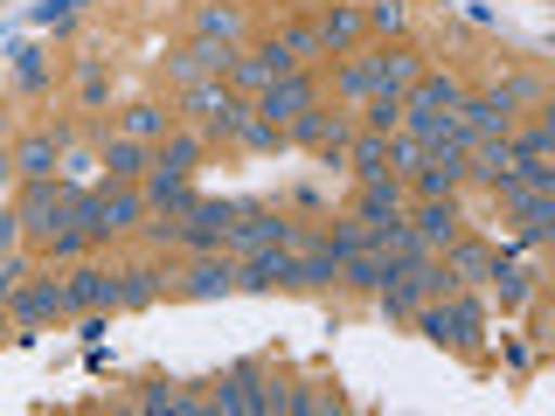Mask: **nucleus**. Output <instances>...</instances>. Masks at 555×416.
<instances>
[{"label":"nucleus","instance_id":"f257e3e1","mask_svg":"<svg viewBox=\"0 0 555 416\" xmlns=\"http://www.w3.org/2000/svg\"><path fill=\"white\" fill-rule=\"evenodd\" d=\"M139 216H146V195H132V187H91V195H77V230L91 243L126 236Z\"/></svg>","mask_w":555,"mask_h":416},{"label":"nucleus","instance_id":"f03ea898","mask_svg":"<svg viewBox=\"0 0 555 416\" xmlns=\"http://www.w3.org/2000/svg\"><path fill=\"white\" fill-rule=\"evenodd\" d=\"M77 195H83V187H69V181H56V173H49V181H28V187H22L14 216H22L28 236H56V230H69V222H77Z\"/></svg>","mask_w":555,"mask_h":416},{"label":"nucleus","instance_id":"7ed1b4c3","mask_svg":"<svg viewBox=\"0 0 555 416\" xmlns=\"http://www.w3.org/2000/svg\"><path fill=\"white\" fill-rule=\"evenodd\" d=\"M410 320L424 326V340H438V347H473L479 326H486V312H479V299H459V291H444V299H424Z\"/></svg>","mask_w":555,"mask_h":416},{"label":"nucleus","instance_id":"20e7f679","mask_svg":"<svg viewBox=\"0 0 555 416\" xmlns=\"http://www.w3.org/2000/svg\"><path fill=\"white\" fill-rule=\"evenodd\" d=\"M285 139H292V146H312L326 167H340V153H347V139H354V126H347L340 112H320V104H312V112H299V118L285 126Z\"/></svg>","mask_w":555,"mask_h":416},{"label":"nucleus","instance_id":"39448f33","mask_svg":"<svg viewBox=\"0 0 555 416\" xmlns=\"http://www.w3.org/2000/svg\"><path fill=\"white\" fill-rule=\"evenodd\" d=\"M271 243H292V222H285V216H271V208H250V202H243V216L230 222V236H222V250H230L236 264H243V257L271 250Z\"/></svg>","mask_w":555,"mask_h":416},{"label":"nucleus","instance_id":"423d86ee","mask_svg":"<svg viewBox=\"0 0 555 416\" xmlns=\"http://www.w3.org/2000/svg\"><path fill=\"white\" fill-rule=\"evenodd\" d=\"M312 104H320V83H312L306 69H292V77H278L264 98H250V112L264 118V126H292V118L312 112Z\"/></svg>","mask_w":555,"mask_h":416},{"label":"nucleus","instance_id":"0eeeda50","mask_svg":"<svg viewBox=\"0 0 555 416\" xmlns=\"http://www.w3.org/2000/svg\"><path fill=\"white\" fill-rule=\"evenodd\" d=\"M63 285L56 277H35V285H14V299H8V326H22V340L35 334V326H49V320H63Z\"/></svg>","mask_w":555,"mask_h":416},{"label":"nucleus","instance_id":"6e6552de","mask_svg":"<svg viewBox=\"0 0 555 416\" xmlns=\"http://www.w3.org/2000/svg\"><path fill=\"white\" fill-rule=\"evenodd\" d=\"M243 216V202H195L188 208V222H181V243L188 250H222V236H230V222Z\"/></svg>","mask_w":555,"mask_h":416},{"label":"nucleus","instance_id":"1a4fd4ad","mask_svg":"<svg viewBox=\"0 0 555 416\" xmlns=\"http://www.w3.org/2000/svg\"><path fill=\"white\" fill-rule=\"evenodd\" d=\"M230 56H236L230 42H202V35H195L181 56H167V69H173L181 83H222V77H230Z\"/></svg>","mask_w":555,"mask_h":416},{"label":"nucleus","instance_id":"9d476101","mask_svg":"<svg viewBox=\"0 0 555 416\" xmlns=\"http://www.w3.org/2000/svg\"><path fill=\"white\" fill-rule=\"evenodd\" d=\"M410 216V230H416V243H424L430 257L444 250L451 236H459V195H438V202H416V208H403Z\"/></svg>","mask_w":555,"mask_h":416},{"label":"nucleus","instance_id":"9b49d317","mask_svg":"<svg viewBox=\"0 0 555 416\" xmlns=\"http://www.w3.org/2000/svg\"><path fill=\"white\" fill-rule=\"evenodd\" d=\"M63 153H69V132L56 126V132H28L22 146H14V173L22 181H49V173L63 167Z\"/></svg>","mask_w":555,"mask_h":416},{"label":"nucleus","instance_id":"f8f14e48","mask_svg":"<svg viewBox=\"0 0 555 416\" xmlns=\"http://www.w3.org/2000/svg\"><path fill=\"white\" fill-rule=\"evenodd\" d=\"M410 208V187H403V173H375V181H361V202H354V216L369 222H396Z\"/></svg>","mask_w":555,"mask_h":416},{"label":"nucleus","instance_id":"ddd939ff","mask_svg":"<svg viewBox=\"0 0 555 416\" xmlns=\"http://www.w3.org/2000/svg\"><path fill=\"white\" fill-rule=\"evenodd\" d=\"M312 28H320V49L347 56V49H361V35H369V8H354V0H334V8H326Z\"/></svg>","mask_w":555,"mask_h":416},{"label":"nucleus","instance_id":"4468645a","mask_svg":"<svg viewBox=\"0 0 555 416\" xmlns=\"http://www.w3.org/2000/svg\"><path fill=\"white\" fill-rule=\"evenodd\" d=\"M236 277H243V264L230 250H208L202 264L181 277V291H188V299H222V291H236Z\"/></svg>","mask_w":555,"mask_h":416},{"label":"nucleus","instance_id":"2eb2a0df","mask_svg":"<svg viewBox=\"0 0 555 416\" xmlns=\"http://www.w3.org/2000/svg\"><path fill=\"white\" fill-rule=\"evenodd\" d=\"M63 306H69V312H112V306H118L112 271H98V264L69 271V277H63Z\"/></svg>","mask_w":555,"mask_h":416},{"label":"nucleus","instance_id":"dca6fc26","mask_svg":"<svg viewBox=\"0 0 555 416\" xmlns=\"http://www.w3.org/2000/svg\"><path fill=\"white\" fill-rule=\"evenodd\" d=\"M507 104H500L493 91H486V98H459V104H451V126H459V139H486V132H507Z\"/></svg>","mask_w":555,"mask_h":416},{"label":"nucleus","instance_id":"f3484780","mask_svg":"<svg viewBox=\"0 0 555 416\" xmlns=\"http://www.w3.org/2000/svg\"><path fill=\"white\" fill-rule=\"evenodd\" d=\"M222 83H230V91L250 104V98H264L271 83H278V69H271L264 49H236V56H230V77H222Z\"/></svg>","mask_w":555,"mask_h":416},{"label":"nucleus","instance_id":"a211bd4d","mask_svg":"<svg viewBox=\"0 0 555 416\" xmlns=\"http://www.w3.org/2000/svg\"><path fill=\"white\" fill-rule=\"evenodd\" d=\"M459 98H465V83H459V77H430V69H424V77H416L410 91H403V118H424V112H451Z\"/></svg>","mask_w":555,"mask_h":416},{"label":"nucleus","instance_id":"6ab92c4d","mask_svg":"<svg viewBox=\"0 0 555 416\" xmlns=\"http://www.w3.org/2000/svg\"><path fill=\"white\" fill-rule=\"evenodd\" d=\"M438 257H444V271L459 277V285H473V277H493V264H500L493 243H465V236H451Z\"/></svg>","mask_w":555,"mask_h":416},{"label":"nucleus","instance_id":"aec40b11","mask_svg":"<svg viewBox=\"0 0 555 416\" xmlns=\"http://www.w3.org/2000/svg\"><path fill=\"white\" fill-rule=\"evenodd\" d=\"M416 77H424V56H410V49H375V91L403 98Z\"/></svg>","mask_w":555,"mask_h":416},{"label":"nucleus","instance_id":"412c9836","mask_svg":"<svg viewBox=\"0 0 555 416\" xmlns=\"http://www.w3.org/2000/svg\"><path fill=\"white\" fill-rule=\"evenodd\" d=\"M202 195H195V181L188 173H153L146 181V208H160V216H188Z\"/></svg>","mask_w":555,"mask_h":416},{"label":"nucleus","instance_id":"4be33fe9","mask_svg":"<svg viewBox=\"0 0 555 416\" xmlns=\"http://www.w3.org/2000/svg\"><path fill=\"white\" fill-rule=\"evenodd\" d=\"M340 277H347V285H361V291H382V285L396 277V264L375 250V243H361L354 257H340Z\"/></svg>","mask_w":555,"mask_h":416},{"label":"nucleus","instance_id":"5701e85b","mask_svg":"<svg viewBox=\"0 0 555 416\" xmlns=\"http://www.w3.org/2000/svg\"><path fill=\"white\" fill-rule=\"evenodd\" d=\"M347 167L361 173V181H375V173H389V132H361V139H347V153H340Z\"/></svg>","mask_w":555,"mask_h":416},{"label":"nucleus","instance_id":"b1692460","mask_svg":"<svg viewBox=\"0 0 555 416\" xmlns=\"http://www.w3.org/2000/svg\"><path fill=\"white\" fill-rule=\"evenodd\" d=\"M104 167H112V181H132V173H146L153 160H146V139H104Z\"/></svg>","mask_w":555,"mask_h":416},{"label":"nucleus","instance_id":"393cba45","mask_svg":"<svg viewBox=\"0 0 555 416\" xmlns=\"http://www.w3.org/2000/svg\"><path fill=\"white\" fill-rule=\"evenodd\" d=\"M202 160V139L195 132H167V146L153 153V173H195Z\"/></svg>","mask_w":555,"mask_h":416},{"label":"nucleus","instance_id":"a878e982","mask_svg":"<svg viewBox=\"0 0 555 416\" xmlns=\"http://www.w3.org/2000/svg\"><path fill=\"white\" fill-rule=\"evenodd\" d=\"M334 277H340V250L306 243V250H299V285H334Z\"/></svg>","mask_w":555,"mask_h":416},{"label":"nucleus","instance_id":"bb28decb","mask_svg":"<svg viewBox=\"0 0 555 416\" xmlns=\"http://www.w3.org/2000/svg\"><path fill=\"white\" fill-rule=\"evenodd\" d=\"M112 291H118V306H153L160 299V277L153 271H112Z\"/></svg>","mask_w":555,"mask_h":416},{"label":"nucleus","instance_id":"cd10ccee","mask_svg":"<svg viewBox=\"0 0 555 416\" xmlns=\"http://www.w3.org/2000/svg\"><path fill=\"white\" fill-rule=\"evenodd\" d=\"M278 49H285V63H292V69H299V63H312V56H326V49H320V28H306V22L278 28Z\"/></svg>","mask_w":555,"mask_h":416},{"label":"nucleus","instance_id":"c85d7f7f","mask_svg":"<svg viewBox=\"0 0 555 416\" xmlns=\"http://www.w3.org/2000/svg\"><path fill=\"white\" fill-rule=\"evenodd\" d=\"M14 83H22V91H42L49 83V56L35 42H14Z\"/></svg>","mask_w":555,"mask_h":416},{"label":"nucleus","instance_id":"c756f323","mask_svg":"<svg viewBox=\"0 0 555 416\" xmlns=\"http://www.w3.org/2000/svg\"><path fill=\"white\" fill-rule=\"evenodd\" d=\"M340 98H375V56H347L340 63Z\"/></svg>","mask_w":555,"mask_h":416},{"label":"nucleus","instance_id":"7c9ffc66","mask_svg":"<svg viewBox=\"0 0 555 416\" xmlns=\"http://www.w3.org/2000/svg\"><path fill=\"white\" fill-rule=\"evenodd\" d=\"M424 139H416V132H389V173H416V167H424Z\"/></svg>","mask_w":555,"mask_h":416},{"label":"nucleus","instance_id":"2f4dec72","mask_svg":"<svg viewBox=\"0 0 555 416\" xmlns=\"http://www.w3.org/2000/svg\"><path fill=\"white\" fill-rule=\"evenodd\" d=\"M195 28H202V42H230V49H236V28H243V22H236V8H202Z\"/></svg>","mask_w":555,"mask_h":416},{"label":"nucleus","instance_id":"473e14b6","mask_svg":"<svg viewBox=\"0 0 555 416\" xmlns=\"http://www.w3.org/2000/svg\"><path fill=\"white\" fill-rule=\"evenodd\" d=\"M507 139H514L520 160H548V153H555V126H548V118H542V126H528V132H507Z\"/></svg>","mask_w":555,"mask_h":416},{"label":"nucleus","instance_id":"72a5a7b5","mask_svg":"<svg viewBox=\"0 0 555 416\" xmlns=\"http://www.w3.org/2000/svg\"><path fill=\"white\" fill-rule=\"evenodd\" d=\"M320 243H326V250H340V257H354L361 243H369V222H361V216H347V222H334V230H326Z\"/></svg>","mask_w":555,"mask_h":416},{"label":"nucleus","instance_id":"f704fd0d","mask_svg":"<svg viewBox=\"0 0 555 416\" xmlns=\"http://www.w3.org/2000/svg\"><path fill=\"white\" fill-rule=\"evenodd\" d=\"M369 132H403V98L375 91V98H369Z\"/></svg>","mask_w":555,"mask_h":416},{"label":"nucleus","instance_id":"c9c22d12","mask_svg":"<svg viewBox=\"0 0 555 416\" xmlns=\"http://www.w3.org/2000/svg\"><path fill=\"white\" fill-rule=\"evenodd\" d=\"M160 132H167L160 104H132V112H126V139H160Z\"/></svg>","mask_w":555,"mask_h":416},{"label":"nucleus","instance_id":"e433bc0d","mask_svg":"<svg viewBox=\"0 0 555 416\" xmlns=\"http://www.w3.org/2000/svg\"><path fill=\"white\" fill-rule=\"evenodd\" d=\"M69 14H77V0H35V8H28V22H35V28H63Z\"/></svg>","mask_w":555,"mask_h":416},{"label":"nucleus","instance_id":"4c0bfd02","mask_svg":"<svg viewBox=\"0 0 555 416\" xmlns=\"http://www.w3.org/2000/svg\"><path fill=\"white\" fill-rule=\"evenodd\" d=\"M493 98H500V104L514 112V104H534V98H542V83H534V77H507V83H500Z\"/></svg>","mask_w":555,"mask_h":416},{"label":"nucleus","instance_id":"58836bf2","mask_svg":"<svg viewBox=\"0 0 555 416\" xmlns=\"http://www.w3.org/2000/svg\"><path fill=\"white\" fill-rule=\"evenodd\" d=\"M28 277V257H14V250H0V306L14 299V285Z\"/></svg>","mask_w":555,"mask_h":416},{"label":"nucleus","instance_id":"ea45409f","mask_svg":"<svg viewBox=\"0 0 555 416\" xmlns=\"http://www.w3.org/2000/svg\"><path fill=\"white\" fill-rule=\"evenodd\" d=\"M369 28L396 35V28H403V0H375V8H369Z\"/></svg>","mask_w":555,"mask_h":416},{"label":"nucleus","instance_id":"a19ab883","mask_svg":"<svg viewBox=\"0 0 555 416\" xmlns=\"http://www.w3.org/2000/svg\"><path fill=\"white\" fill-rule=\"evenodd\" d=\"M14 236H22V216H14V208H0V250H14Z\"/></svg>","mask_w":555,"mask_h":416},{"label":"nucleus","instance_id":"79ce46f5","mask_svg":"<svg viewBox=\"0 0 555 416\" xmlns=\"http://www.w3.org/2000/svg\"><path fill=\"white\" fill-rule=\"evenodd\" d=\"M77 91H83V104H104V77H98V69H83V83H77Z\"/></svg>","mask_w":555,"mask_h":416},{"label":"nucleus","instance_id":"37998d69","mask_svg":"<svg viewBox=\"0 0 555 416\" xmlns=\"http://www.w3.org/2000/svg\"><path fill=\"white\" fill-rule=\"evenodd\" d=\"M0 42H8V14H0Z\"/></svg>","mask_w":555,"mask_h":416},{"label":"nucleus","instance_id":"c03bdc74","mask_svg":"<svg viewBox=\"0 0 555 416\" xmlns=\"http://www.w3.org/2000/svg\"><path fill=\"white\" fill-rule=\"evenodd\" d=\"M0 326H8V320H0Z\"/></svg>","mask_w":555,"mask_h":416}]
</instances>
